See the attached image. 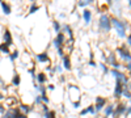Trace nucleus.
I'll use <instances>...</instances> for the list:
<instances>
[{"mask_svg":"<svg viewBox=\"0 0 131 118\" xmlns=\"http://www.w3.org/2000/svg\"><path fill=\"white\" fill-rule=\"evenodd\" d=\"M112 23H113V25L117 28V31H118L119 37H125V36H126V33H125L126 25H125L123 23H121L119 20H117V18H112Z\"/></svg>","mask_w":131,"mask_h":118,"instance_id":"f257e3e1","label":"nucleus"},{"mask_svg":"<svg viewBox=\"0 0 131 118\" xmlns=\"http://www.w3.org/2000/svg\"><path fill=\"white\" fill-rule=\"evenodd\" d=\"M100 28L106 30V31L110 30V18H109L106 15H102L100 17Z\"/></svg>","mask_w":131,"mask_h":118,"instance_id":"f03ea898","label":"nucleus"},{"mask_svg":"<svg viewBox=\"0 0 131 118\" xmlns=\"http://www.w3.org/2000/svg\"><path fill=\"white\" fill-rule=\"evenodd\" d=\"M112 72V75H114V76L117 78V80H119L122 84H127V78L125 76V73H122V72H119V71H117V70H112L110 71Z\"/></svg>","mask_w":131,"mask_h":118,"instance_id":"7ed1b4c3","label":"nucleus"},{"mask_svg":"<svg viewBox=\"0 0 131 118\" xmlns=\"http://www.w3.org/2000/svg\"><path fill=\"white\" fill-rule=\"evenodd\" d=\"M117 52L119 54V57H121L122 59H125V60H131V54L125 49V47H121V49H118L117 50Z\"/></svg>","mask_w":131,"mask_h":118,"instance_id":"20e7f679","label":"nucleus"},{"mask_svg":"<svg viewBox=\"0 0 131 118\" xmlns=\"http://www.w3.org/2000/svg\"><path fill=\"white\" fill-rule=\"evenodd\" d=\"M122 92H123V84L119 81V80H117V84H115V91H114V97H117V99H119L122 96Z\"/></svg>","mask_w":131,"mask_h":118,"instance_id":"39448f33","label":"nucleus"},{"mask_svg":"<svg viewBox=\"0 0 131 118\" xmlns=\"http://www.w3.org/2000/svg\"><path fill=\"white\" fill-rule=\"evenodd\" d=\"M18 109H9L5 112V114L3 115V118H18Z\"/></svg>","mask_w":131,"mask_h":118,"instance_id":"423d86ee","label":"nucleus"},{"mask_svg":"<svg viewBox=\"0 0 131 118\" xmlns=\"http://www.w3.org/2000/svg\"><path fill=\"white\" fill-rule=\"evenodd\" d=\"M126 112V105H123V104H119L118 106H117V110L114 112V118H118L119 115H121V114H123Z\"/></svg>","mask_w":131,"mask_h":118,"instance_id":"0eeeda50","label":"nucleus"},{"mask_svg":"<svg viewBox=\"0 0 131 118\" xmlns=\"http://www.w3.org/2000/svg\"><path fill=\"white\" fill-rule=\"evenodd\" d=\"M63 42H64V36H63L62 33H59L58 37L55 38V41H54V44H55V46H57L58 49H60V47L63 46Z\"/></svg>","mask_w":131,"mask_h":118,"instance_id":"6e6552de","label":"nucleus"},{"mask_svg":"<svg viewBox=\"0 0 131 118\" xmlns=\"http://www.w3.org/2000/svg\"><path fill=\"white\" fill-rule=\"evenodd\" d=\"M4 44L10 46L12 45V37H10V33H9V30H5V33H4Z\"/></svg>","mask_w":131,"mask_h":118,"instance_id":"1a4fd4ad","label":"nucleus"},{"mask_svg":"<svg viewBox=\"0 0 131 118\" xmlns=\"http://www.w3.org/2000/svg\"><path fill=\"white\" fill-rule=\"evenodd\" d=\"M105 102H106V100H105V99L98 97V99H97V104H96V109H97V110H101V109L104 108Z\"/></svg>","mask_w":131,"mask_h":118,"instance_id":"9d476101","label":"nucleus"},{"mask_svg":"<svg viewBox=\"0 0 131 118\" xmlns=\"http://www.w3.org/2000/svg\"><path fill=\"white\" fill-rule=\"evenodd\" d=\"M107 60H109V63H112V66H114L115 68H119V64L115 62V58H114V55H113V54H110V57H109V59H107Z\"/></svg>","mask_w":131,"mask_h":118,"instance_id":"9b49d317","label":"nucleus"},{"mask_svg":"<svg viewBox=\"0 0 131 118\" xmlns=\"http://www.w3.org/2000/svg\"><path fill=\"white\" fill-rule=\"evenodd\" d=\"M0 4H2V7H3V9H4V13H5V15H9V13H10V8H9V5L5 4L4 2H0Z\"/></svg>","mask_w":131,"mask_h":118,"instance_id":"f8f14e48","label":"nucleus"},{"mask_svg":"<svg viewBox=\"0 0 131 118\" xmlns=\"http://www.w3.org/2000/svg\"><path fill=\"white\" fill-rule=\"evenodd\" d=\"M37 60H39V62H47L49 57H47V54H39V55H37Z\"/></svg>","mask_w":131,"mask_h":118,"instance_id":"ddd939ff","label":"nucleus"},{"mask_svg":"<svg viewBox=\"0 0 131 118\" xmlns=\"http://www.w3.org/2000/svg\"><path fill=\"white\" fill-rule=\"evenodd\" d=\"M37 80H38V83H45L46 81V76H45V73H38L37 75Z\"/></svg>","mask_w":131,"mask_h":118,"instance_id":"4468645a","label":"nucleus"},{"mask_svg":"<svg viewBox=\"0 0 131 118\" xmlns=\"http://www.w3.org/2000/svg\"><path fill=\"white\" fill-rule=\"evenodd\" d=\"M84 20H85V23H89V21H91V12L88 9L84 10Z\"/></svg>","mask_w":131,"mask_h":118,"instance_id":"2eb2a0df","label":"nucleus"},{"mask_svg":"<svg viewBox=\"0 0 131 118\" xmlns=\"http://www.w3.org/2000/svg\"><path fill=\"white\" fill-rule=\"evenodd\" d=\"M64 68L66 70H70L71 68V62H70V58L68 57H64Z\"/></svg>","mask_w":131,"mask_h":118,"instance_id":"dca6fc26","label":"nucleus"},{"mask_svg":"<svg viewBox=\"0 0 131 118\" xmlns=\"http://www.w3.org/2000/svg\"><path fill=\"white\" fill-rule=\"evenodd\" d=\"M0 51H3L4 54H9V49H8V45H5V44L0 45Z\"/></svg>","mask_w":131,"mask_h":118,"instance_id":"f3484780","label":"nucleus"},{"mask_svg":"<svg viewBox=\"0 0 131 118\" xmlns=\"http://www.w3.org/2000/svg\"><path fill=\"white\" fill-rule=\"evenodd\" d=\"M86 113H94V109H93V106H88L85 110H83L81 112V115H85Z\"/></svg>","mask_w":131,"mask_h":118,"instance_id":"a211bd4d","label":"nucleus"},{"mask_svg":"<svg viewBox=\"0 0 131 118\" xmlns=\"http://www.w3.org/2000/svg\"><path fill=\"white\" fill-rule=\"evenodd\" d=\"M113 110H114V106H113V105L107 106V108H106V110H105V115H106V117H107V115H110V114L113 113Z\"/></svg>","mask_w":131,"mask_h":118,"instance_id":"6ab92c4d","label":"nucleus"},{"mask_svg":"<svg viewBox=\"0 0 131 118\" xmlns=\"http://www.w3.org/2000/svg\"><path fill=\"white\" fill-rule=\"evenodd\" d=\"M13 84H15V85H18V84H20V75L16 73V76L13 78Z\"/></svg>","mask_w":131,"mask_h":118,"instance_id":"aec40b11","label":"nucleus"},{"mask_svg":"<svg viewBox=\"0 0 131 118\" xmlns=\"http://www.w3.org/2000/svg\"><path fill=\"white\" fill-rule=\"evenodd\" d=\"M37 9H38V5H37L36 3H33V4H31V8H30V13H34Z\"/></svg>","mask_w":131,"mask_h":118,"instance_id":"412c9836","label":"nucleus"},{"mask_svg":"<svg viewBox=\"0 0 131 118\" xmlns=\"http://www.w3.org/2000/svg\"><path fill=\"white\" fill-rule=\"evenodd\" d=\"M122 94H125L127 99H130V97H131V93L128 92V89H127V88H123V92H122Z\"/></svg>","mask_w":131,"mask_h":118,"instance_id":"4be33fe9","label":"nucleus"},{"mask_svg":"<svg viewBox=\"0 0 131 118\" xmlns=\"http://www.w3.org/2000/svg\"><path fill=\"white\" fill-rule=\"evenodd\" d=\"M46 118H55V112H47Z\"/></svg>","mask_w":131,"mask_h":118,"instance_id":"5701e85b","label":"nucleus"},{"mask_svg":"<svg viewBox=\"0 0 131 118\" xmlns=\"http://www.w3.org/2000/svg\"><path fill=\"white\" fill-rule=\"evenodd\" d=\"M21 109H23L24 112H29V110H30L28 105H21Z\"/></svg>","mask_w":131,"mask_h":118,"instance_id":"b1692460","label":"nucleus"},{"mask_svg":"<svg viewBox=\"0 0 131 118\" xmlns=\"http://www.w3.org/2000/svg\"><path fill=\"white\" fill-rule=\"evenodd\" d=\"M92 2H81V3H79V7H84V5H88V4H91Z\"/></svg>","mask_w":131,"mask_h":118,"instance_id":"393cba45","label":"nucleus"},{"mask_svg":"<svg viewBox=\"0 0 131 118\" xmlns=\"http://www.w3.org/2000/svg\"><path fill=\"white\" fill-rule=\"evenodd\" d=\"M54 28H55V30H57V31H59V29H60V25L57 23V21L54 23Z\"/></svg>","mask_w":131,"mask_h":118,"instance_id":"a878e982","label":"nucleus"},{"mask_svg":"<svg viewBox=\"0 0 131 118\" xmlns=\"http://www.w3.org/2000/svg\"><path fill=\"white\" fill-rule=\"evenodd\" d=\"M17 57H18V51H15L13 54H12V57H10V59L13 60V59H15V58H17Z\"/></svg>","mask_w":131,"mask_h":118,"instance_id":"bb28decb","label":"nucleus"},{"mask_svg":"<svg viewBox=\"0 0 131 118\" xmlns=\"http://www.w3.org/2000/svg\"><path fill=\"white\" fill-rule=\"evenodd\" d=\"M41 100H43V101H46V102H49V99L46 97V94H42V97H41Z\"/></svg>","mask_w":131,"mask_h":118,"instance_id":"cd10ccee","label":"nucleus"},{"mask_svg":"<svg viewBox=\"0 0 131 118\" xmlns=\"http://www.w3.org/2000/svg\"><path fill=\"white\" fill-rule=\"evenodd\" d=\"M73 106H75V108H79V106H80V101H79V102H75Z\"/></svg>","mask_w":131,"mask_h":118,"instance_id":"c85d7f7f","label":"nucleus"},{"mask_svg":"<svg viewBox=\"0 0 131 118\" xmlns=\"http://www.w3.org/2000/svg\"><path fill=\"white\" fill-rule=\"evenodd\" d=\"M128 45H130V46H131V36H130V37H128Z\"/></svg>","mask_w":131,"mask_h":118,"instance_id":"c756f323","label":"nucleus"},{"mask_svg":"<svg viewBox=\"0 0 131 118\" xmlns=\"http://www.w3.org/2000/svg\"><path fill=\"white\" fill-rule=\"evenodd\" d=\"M0 100H3V96L2 94H0Z\"/></svg>","mask_w":131,"mask_h":118,"instance_id":"7c9ffc66","label":"nucleus"},{"mask_svg":"<svg viewBox=\"0 0 131 118\" xmlns=\"http://www.w3.org/2000/svg\"><path fill=\"white\" fill-rule=\"evenodd\" d=\"M128 88H130V89H131V84H130V85H128Z\"/></svg>","mask_w":131,"mask_h":118,"instance_id":"2f4dec72","label":"nucleus"},{"mask_svg":"<svg viewBox=\"0 0 131 118\" xmlns=\"http://www.w3.org/2000/svg\"><path fill=\"white\" fill-rule=\"evenodd\" d=\"M130 8H131V2H130Z\"/></svg>","mask_w":131,"mask_h":118,"instance_id":"473e14b6","label":"nucleus"}]
</instances>
